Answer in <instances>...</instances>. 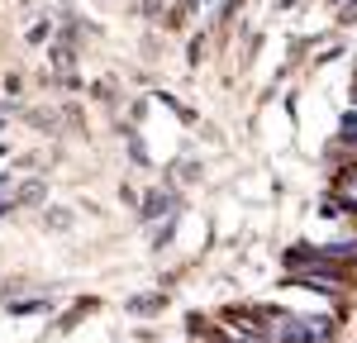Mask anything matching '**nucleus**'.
<instances>
[{
  "instance_id": "nucleus-1",
  "label": "nucleus",
  "mask_w": 357,
  "mask_h": 343,
  "mask_svg": "<svg viewBox=\"0 0 357 343\" xmlns=\"http://www.w3.org/2000/svg\"><path fill=\"white\" fill-rule=\"evenodd\" d=\"M167 210H172V196L167 191H153V196L143 200V220H162Z\"/></svg>"
},
{
  "instance_id": "nucleus-2",
  "label": "nucleus",
  "mask_w": 357,
  "mask_h": 343,
  "mask_svg": "<svg viewBox=\"0 0 357 343\" xmlns=\"http://www.w3.org/2000/svg\"><path fill=\"white\" fill-rule=\"evenodd\" d=\"M43 200H48V186L43 181H24L20 186V205H43Z\"/></svg>"
},
{
  "instance_id": "nucleus-3",
  "label": "nucleus",
  "mask_w": 357,
  "mask_h": 343,
  "mask_svg": "<svg viewBox=\"0 0 357 343\" xmlns=\"http://www.w3.org/2000/svg\"><path fill=\"white\" fill-rule=\"evenodd\" d=\"M286 343H310V329H305V324H291V329H286Z\"/></svg>"
},
{
  "instance_id": "nucleus-4",
  "label": "nucleus",
  "mask_w": 357,
  "mask_h": 343,
  "mask_svg": "<svg viewBox=\"0 0 357 343\" xmlns=\"http://www.w3.org/2000/svg\"><path fill=\"white\" fill-rule=\"evenodd\" d=\"M343 139H357V114H348V119H343Z\"/></svg>"
},
{
  "instance_id": "nucleus-5",
  "label": "nucleus",
  "mask_w": 357,
  "mask_h": 343,
  "mask_svg": "<svg viewBox=\"0 0 357 343\" xmlns=\"http://www.w3.org/2000/svg\"><path fill=\"white\" fill-rule=\"evenodd\" d=\"M5 191H10V176H0V196H5Z\"/></svg>"
},
{
  "instance_id": "nucleus-6",
  "label": "nucleus",
  "mask_w": 357,
  "mask_h": 343,
  "mask_svg": "<svg viewBox=\"0 0 357 343\" xmlns=\"http://www.w3.org/2000/svg\"><path fill=\"white\" fill-rule=\"evenodd\" d=\"M353 196H357V181H353Z\"/></svg>"
}]
</instances>
